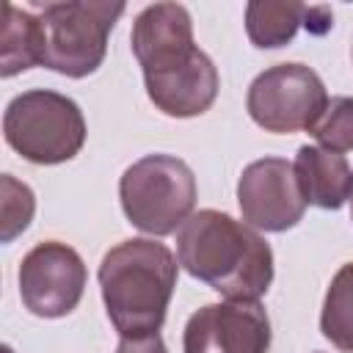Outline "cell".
<instances>
[{
  "mask_svg": "<svg viewBox=\"0 0 353 353\" xmlns=\"http://www.w3.org/2000/svg\"><path fill=\"white\" fill-rule=\"evenodd\" d=\"M176 262L226 301H259L273 281L265 237L221 210H199L179 226Z\"/></svg>",
  "mask_w": 353,
  "mask_h": 353,
  "instance_id": "cell-1",
  "label": "cell"
},
{
  "mask_svg": "<svg viewBox=\"0 0 353 353\" xmlns=\"http://www.w3.org/2000/svg\"><path fill=\"white\" fill-rule=\"evenodd\" d=\"M179 262L168 245L135 237L113 245L99 262V290L105 312L121 336L157 334L174 287Z\"/></svg>",
  "mask_w": 353,
  "mask_h": 353,
  "instance_id": "cell-2",
  "label": "cell"
},
{
  "mask_svg": "<svg viewBox=\"0 0 353 353\" xmlns=\"http://www.w3.org/2000/svg\"><path fill=\"white\" fill-rule=\"evenodd\" d=\"M6 143L36 165L72 160L85 143V119L74 99L50 88L17 94L3 113Z\"/></svg>",
  "mask_w": 353,
  "mask_h": 353,
  "instance_id": "cell-3",
  "label": "cell"
},
{
  "mask_svg": "<svg viewBox=\"0 0 353 353\" xmlns=\"http://www.w3.org/2000/svg\"><path fill=\"white\" fill-rule=\"evenodd\" d=\"M196 196L199 188L190 165L163 152L135 160L119 182L127 221L152 237L176 232L193 215Z\"/></svg>",
  "mask_w": 353,
  "mask_h": 353,
  "instance_id": "cell-4",
  "label": "cell"
},
{
  "mask_svg": "<svg viewBox=\"0 0 353 353\" xmlns=\"http://www.w3.org/2000/svg\"><path fill=\"white\" fill-rule=\"evenodd\" d=\"M124 14V3H44L36 8L41 22V66L66 74H94L108 52V36L116 19Z\"/></svg>",
  "mask_w": 353,
  "mask_h": 353,
  "instance_id": "cell-5",
  "label": "cell"
},
{
  "mask_svg": "<svg viewBox=\"0 0 353 353\" xmlns=\"http://www.w3.org/2000/svg\"><path fill=\"white\" fill-rule=\"evenodd\" d=\"M325 105V85L306 63H276L259 72L245 94L251 121L276 135L312 130Z\"/></svg>",
  "mask_w": 353,
  "mask_h": 353,
  "instance_id": "cell-6",
  "label": "cell"
},
{
  "mask_svg": "<svg viewBox=\"0 0 353 353\" xmlns=\"http://www.w3.org/2000/svg\"><path fill=\"white\" fill-rule=\"evenodd\" d=\"M83 256L58 240H44L33 245L19 262V298L25 309L36 317L55 320L77 309L85 290Z\"/></svg>",
  "mask_w": 353,
  "mask_h": 353,
  "instance_id": "cell-7",
  "label": "cell"
},
{
  "mask_svg": "<svg viewBox=\"0 0 353 353\" xmlns=\"http://www.w3.org/2000/svg\"><path fill=\"white\" fill-rule=\"evenodd\" d=\"M237 204L243 221L256 232H287L306 212L295 168L281 157H262L243 168Z\"/></svg>",
  "mask_w": 353,
  "mask_h": 353,
  "instance_id": "cell-8",
  "label": "cell"
},
{
  "mask_svg": "<svg viewBox=\"0 0 353 353\" xmlns=\"http://www.w3.org/2000/svg\"><path fill=\"white\" fill-rule=\"evenodd\" d=\"M185 353H268L270 317L259 301L207 303L185 325Z\"/></svg>",
  "mask_w": 353,
  "mask_h": 353,
  "instance_id": "cell-9",
  "label": "cell"
},
{
  "mask_svg": "<svg viewBox=\"0 0 353 353\" xmlns=\"http://www.w3.org/2000/svg\"><path fill=\"white\" fill-rule=\"evenodd\" d=\"M130 47L143 74L163 72L188 61L196 52L193 22L188 8L179 3L146 6L132 22Z\"/></svg>",
  "mask_w": 353,
  "mask_h": 353,
  "instance_id": "cell-10",
  "label": "cell"
},
{
  "mask_svg": "<svg viewBox=\"0 0 353 353\" xmlns=\"http://www.w3.org/2000/svg\"><path fill=\"white\" fill-rule=\"evenodd\" d=\"M143 85L146 97L160 113L174 119H190L212 108L221 88V77L212 58L196 47L188 61L163 72L143 74Z\"/></svg>",
  "mask_w": 353,
  "mask_h": 353,
  "instance_id": "cell-11",
  "label": "cell"
},
{
  "mask_svg": "<svg viewBox=\"0 0 353 353\" xmlns=\"http://www.w3.org/2000/svg\"><path fill=\"white\" fill-rule=\"evenodd\" d=\"M295 179L306 204L320 210H339L353 190V171L339 152L323 146H301L295 154Z\"/></svg>",
  "mask_w": 353,
  "mask_h": 353,
  "instance_id": "cell-12",
  "label": "cell"
},
{
  "mask_svg": "<svg viewBox=\"0 0 353 353\" xmlns=\"http://www.w3.org/2000/svg\"><path fill=\"white\" fill-rule=\"evenodd\" d=\"M41 22L33 11L6 3L3 30H0V74L14 77L36 63H41Z\"/></svg>",
  "mask_w": 353,
  "mask_h": 353,
  "instance_id": "cell-13",
  "label": "cell"
},
{
  "mask_svg": "<svg viewBox=\"0 0 353 353\" xmlns=\"http://www.w3.org/2000/svg\"><path fill=\"white\" fill-rule=\"evenodd\" d=\"M306 6L292 0H254L245 6V33L254 47L276 50L295 39L303 25Z\"/></svg>",
  "mask_w": 353,
  "mask_h": 353,
  "instance_id": "cell-14",
  "label": "cell"
},
{
  "mask_svg": "<svg viewBox=\"0 0 353 353\" xmlns=\"http://www.w3.org/2000/svg\"><path fill=\"white\" fill-rule=\"evenodd\" d=\"M320 331L336 350L353 353V262L342 265L325 290Z\"/></svg>",
  "mask_w": 353,
  "mask_h": 353,
  "instance_id": "cell-15",
  "label": "cell"
},
{
  "mask_svg": "<svg viewBox=\"0 0 353 353\" xmlns=\"http://www.w3.org/2000/svg\"><path fill=\"white\" fill-rule=\"evenodd\" d=\"M36 212V196L33 190L19 182L11 174L0 176V240L11 243L14 237H19Z\"/></svg>",
  "mask_w": 353,
  "mask_h": 353,
  "instance_id": "cell-16",
  "label": "cell"
},
{
  "mask_svg": "<svg viewBox=\"0 0 353 353\" xmlns=\"http://www.w3.org/2000/svg\"><path fill=\"white\" fill-rule=\"evenodd\" d=\"M309 132L328 152H339V154L350 152L353 149V97H331Z\"/></svg>",
  "mask_w": 353,
  "mask_h": 353,
  "instance_id": "cell-17",
  "label": "cell"
},
{
  "mask_svg": "<svg viewBox=\"0 0 353 353\" xmlns=\"http://www.w3.org/2000/svg\"><path fill=\"white\" fill-rule=\"evenodd\" d=\"M116 353H168L160 334H149V336H121Z\"/></svg>",
  "mask_w": 353,
  "mask_h": 353,
  "instance_id": "cell-18",
  "label": "cell"
},
{
  "mask_svg": "<svg viewBox=\"0 0 353 353\" xmlns=\"http://www.w3.org/2000/svg\"><path fill=\"white\" fill-rule=\"evenodd\" d=\"M347 201H350V221H353V190H350V199Z\"/></svg>",
  "mask_w": 353,
  "mask_h": 353,
  "instance_id": "cell-19",
  "label": "cell"
},
{
  "mask_svg": "<svg viewBox=\"0 0 353 353\" xmlns=\"http://www.w3.org/2000/svg\"><path fill=\"white\" fill-rule=\"evenodd\" d=\"M350 58H353V41H350Z\"/></svg>",
  "mask_w": 353,
  "mask_h": 353,
  "instance_id": "cell-20",
  "label": "cell"
}]
</instances>
